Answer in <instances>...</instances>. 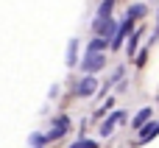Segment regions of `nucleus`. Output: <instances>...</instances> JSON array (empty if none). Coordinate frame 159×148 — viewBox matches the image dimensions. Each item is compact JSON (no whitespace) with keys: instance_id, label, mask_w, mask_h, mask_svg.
Returning a JSON list of instances; mask_svg holds the SVG:
<instances>
[{"instance_id":"obj_1","label":"nucleus","mask_w":159,"mask_h":148,"mask_svg":"<svg viewBox=\"0 0 159 148\" xmlns=\"http://www.w3.org/2000/svg\"><path fill=\"white\" fill-rule=\"evenodd\" d=\"M92 28H95V36H101V39H106V42H109V36L117 34V22H115L112 17H106V20H95Z\"/></svg>"},{"instance_id":"obj_2","label":"nucleus","mask_w":159,"mask_h":148,"mask_svg":"<svg viewBox=\"0 0 159 148\" xmlns=\"http://www.w3.org/2000/svg\"><path fill=\"white\" fill-rule=\"evenodd\" d=\"M103 64H106V59H103V53H89L84 62H81V70L87 73V76H95L98 70H103Z\"/></svg>"},{"instance_id":"obj_3","label":"nucleus","mask_w":159,"mask_h":148,"mask_svg":"<svg viewBox=\"0 0 159 148\" xmlns=\"http://www.w3.org/2000/svg\"><path fill=\"white\" fill-rule=\"evenodd\" d=\"M95 90H98V78L95 76H84L75 84V95L78 98H89V95H95Z\"/></svg>"},{"instance_id":"obj_4","label":"nucleus","mask_w":159,"mask_h":148,"mask_svg":"<svg viewBox=\"0 0 159 148\" xmlns=\"http://www.w3.org/2000/svg\"><path fill=\"white\" fill-rule=\"evenodd\" d=\"M67 126H70V118H67V115H59V118L53 120V129L45 134V137H48V143H50V140H61V137L67 134Z\"/></svg>"},{"instance_id":"obj_5","label":"nucleus","mask_w":159,"mask_h":148,"mask_svg":"<svg viewBox=\"0 0 159 148\" xmlns=\"http://www.w3.org/2000/svg\"><path fill=\"white\" fill-rule=\"evenodd\" d=\"M131 28H134V20H129V17H126V20L117 25V34H115V36H112V42H109V45H112V50H117V48L123 45V39L131 34Z\"/></svg>"},{"instance_id":"obj_6","label":"nucleus","mask_w":159,"mask_h":148,"mask_svg":"<svg viewBox=\"0 0 159 148\" xmlns=\"http://www.w3.org/2000/svg\"><path fill=\"white\" fill-rule=\"evenodd\" d=\"M123 120H126V112H112V115L103 120V126H101V134H103V137H109V134L115 132V126H117V123H123Z\"/></svg>"},{"instance_id":"obj_7","label":"nucleus","mask_w":159,"mask_h":148,"mask_svg":"<svg viewBox=\"0 0 159 148\" xmlns=\"http://www.w3.org/2000/svg\"><path fill=\"white\" fill-rule=\"evenodd\" d=\"M157 134H159V120H154V123H145V126H143V132H140V143H151Z\"/></svg>"},{"instance_id":"obj_8","label":"nucleus","mask_w":159,"mask_h":148,"mask_svg":"<svg viewBox=\"0 0 159 148\" xmlns=\"http://www.w3.org/2000/svg\"><path fill=\"white\" fill-rule=\"evenodd\" d=\"M151 115H154V112H151L148 106H145V109H140V112L134 115V120H131V126H134V129H140V126H145V123L151 120Z\"/></svg>"},{"instance_id":"obj_9","label":"nucleus","mask_w":159,"mask_h":148,"mask_svg":"<svg viewBox=\"0 0 159 148\" xmlns=\"http://www.w3.org/2000/svg\"><path fill=\"white\" fill-rule=\"evenodd\" d=\"M106 45H109L106 39H101V36H95V39H92V42L87 45V56H89V53H103V48H106Z\"/></svg>"},{"instance_id":"obj_10","label":"nucleus","mask_w":159,"mask_h":148,"mask_svg":"<svg viewBox=\"0 0 159 148\" xmlns=\"http://www.w3.org/2000/svg\"><path fill=\"white\" fill-rule=\"evenodd\" d=\"M145 14H148V6H143V3H134V6L129 8V14H126V17H129V20H137V17H145Z\"/></svg>"},{"instance_id":"obj_11","label":"nucleus","mask_w":159,"mask_h":148,"mask_svg":"<svg viewBox=\"0 0 159 148\" xmlns=\"http://www.w3.org/2000/svg\"><path fill=\"white\" fill-rule=\"evenodd\" d=\"M112 6H115V0H103L101 8H98V14H95V20H106V17H112Z\"/></svg>"},{"instance_id":"obj_12","label":"nucleus","mask_w":159,"mask_h":148,"mask_svg":"<svg viewBox=\"0 0 159 148\" xmlns=\"http://www.w3.org/2000/svg\"><path fill=\"white\" fill-rule=\"evenodd\" d=\"M75 59H78V42L73 39V42H70V50H67V64L73 67V64H75Z\"/></svg>"},{"instance_id":"obj_13","label":"nucleus","mask_w":159,"mask_h":148,"mask_svg":"<svg viewBox=\"0 0 159 148\" xmlns=\"http://www.w3.org/2000/svg\"><path fill=\"white\" fill-rule=\"evenodd\" d=\"M28 143H31L34 148H42L45 143H48V137H45V134H31V137H28Z\"/></svg>"},{"instance_id":"obj_14","label":"nucleus","mask_w":159,"mask_h":148,"mask_svg":"<svg viewBox=\"0 0 159 148\" xmlns=\"http://www.w3.org/2000/svg\"><path fill=\"white\" fill-rule=\"evenodd\" d=\"M70 148H98V143H95V140H87V137H81L78 143H73Z\"/></svg>"},{"instance_id":"obj_15","label":"nucleus","mask_w":159,"mask_h":148,"mask_svg":"<svg viewBox=\"0 0 159 148\" xmlns=\"http://www.w3.org/2000/svg\"><path fill=\"white\" fill-rule=\"evenodd\" d=\"M137 42H140V34H131V39H129V53L137 50Z\"/></svg>"}]
</instances>
